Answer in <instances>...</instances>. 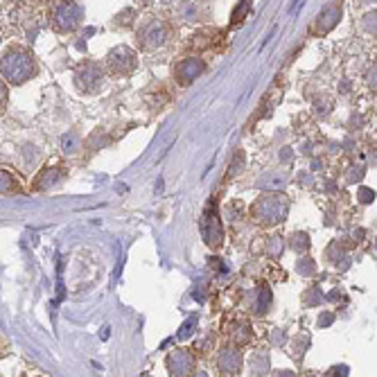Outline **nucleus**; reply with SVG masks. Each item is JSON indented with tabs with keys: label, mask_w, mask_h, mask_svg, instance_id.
<instances>
[{
	"label": "nucleus",
	"mask_w": 377,
	"mask_h": 377,
	"mask_svg": "<svg viewBox=\"0 0 377 377\" xmlns=\"http://www.w3.org/2000/svg\"><path fill=\"white\" fill-rule=\"evenodd\" d=\"M38 73L34 55L23 46H11L5 50V55L0 57V75H3L5 84L9 86H21L25 82L34 80Z\"/></svg>",
	"instance_id": "1"
},
{
	"label": "nucleus",
	"mask_w": 377,
	"mask_h": 377,
	"mask_svg": "<svg viewBox=\"0 0 377 377\" xmlns=\"http://www.w3.org/2000/svg\"><path fill=\"white\" fill-rule=\"evenodd\" d=\"M290 213V199L280 192H267L265 197H260L251 206V219L257 226H278L285 222V217Z\"/></svg>",
	"instance_id": "2"
},
{
	"label": "nucleus",
	"mask_w": 377,
	"mask_h": 377,
	"mask_svg": "<svg viewBox=\"0 0 377 377\" xmlns=\"http://www.w3.org/2000/svg\"><path fill=\"white\" fill-rule=\"evenodd\" d=\"M170 32H172L170 25H167L163 18H147L145 23H140V28L136 32L138 46L145 52L159 50L170 41Z\"/></svg>",
	"instance_id": "3"
},
{
	"label": "nucleus",
	"mask_w": 377,
	"mask_h": 377,
	"mask_svg": "<svg viewBox=\"0 0 377 377\" xmlns=\"http://www.w3.org/2000/svg\"><path fill=\"white\" fill-rule=\"evenodd\" d=\"M84 7L80 3H57L52 7V30L59 34H70L82 25Z\"/></svg>",
	"instance_id": "4"
},
{
	"label": "nucleus",
	"mask_w": 377,
	"mask_h": 377,
	"mask_svg": "<svg viewBox=\"0 0 377 377\" xmlns=\"http://www.w3.org/2000/svg\"><path fill=\"white\" fill-rule=\"evenodd\" d=\"M104 66H107V70L115 77H129L138 68V55L132 48L118 46L104 57Z\"/></svg>",
	"instance_id": "5"
},
{
	"label": "nucleus",
	"mask_w": 377,
	"mask_h": 377,
	"mask_svg": "<svg viewBox=\"0 0 377 377\" xmlns=\"http://www.w3.org/2000/svg\"><path fill=\"white\" fill-rule=\"evenodd\" d=\"M165 366L170 377H194V373H197V357L188 348H176L165 357Z\"/></svg>",
	"instance_id": "6"
},
{
	"label": "nucleus",
	"mask_w": 377,
	"mask_h": 377,
	"mask_svg": "<svg viewBox=\"0 0 377 377\" xmlns=\"http://www.w3.org/2000/svg\"><path fill=\"white\" fill-rule=\"evenodd\" d=\"M75 82H77V88H80V90H84V93H88V95H93L104 84V70H102L100 63H95V61H84L75 70Z\"/></svg>",
	"instance_id": "7"
},
{
	"label": "nucleus",
	"mask_w": 377,
	"mask_h": 377,
	"mask_svg": "<svg viewBox=\"0 0 377 377\" xmlns=\"http://www.w3.org/2000/svg\"><path fill=\"white\" fill-rule=\"evenodd\" d=\"M215 366H217V373L222 377H238L242 373V366H244V357H242V350L235 348V346H226L217 353V359H215Z\"/></svg>",
	"instance_id": "8"
},
{
	"label": "nucleus",
	"mask_w": 377,
	"mask_h": 377,
	"mask_svg": "<svg viewBox=\"0 0 377 377\" xmlns=\"http://www.w3.org/2000/svg\"><path fill=\"white\" fill-rule=\"evenodd\" d=\"M206 70V61L199 59V57H188V59H181L176 66L172 68V75L174 80L181 84V86H190L194 80H199Z\"/></svg>",
	"instance_id": "9"
},
{
	"label": "nucleus",
	"mask_w": 377,
	"mask_h": 377,
	"mask_svg": "<svg viewBox=\"0 0 377 377\" xmlns=\"http://www.w3.org/2000/svg\"><path fill=\"white\" fill-rule=\"evenodd\" d=\"M203 240L208 246H213V249H219V246L224 244V230H222V224H219L215 206L208 208V213L203 217Z\"/></svg>",
	"instance_id": "10"
},
{
	"label": "nucleus",
	"mask_w": 377,
	"mask_h": 377,
	"mask_svg": "<svg viewBox=\"0 0 377 377\" xmlns=\"http://www.w3.org/2000/svg\"><path fill=\"white\" fill-rule=\"evenodd\" d=\"M66 179V172L61 170V167H43L41 172H38L32 181V190L36 192H43V190H52V188H57L61 186V181Z\"/></svg>",
	"instance_id": "11"
},
{
	"label": "nucleus",
	"mask_w": 377,
	"mask_h": 377,
	"mask_svg": "<svg viewBox=\"0 0 377 377\" xmlns=\"http://www.w3.org/2000/svg\"><path fill=\"white\" fill-rule=\"evenodd\" d=\"M339 18H341V5L339 3H330V5H326L321 9V14H319V18H317V28H314V32L317 34H328L336 23H339Z\"/></svg>",
	"instance_id": "12"
},
{
	"label": "nucleus",
	"mask_w": 377,
	"mask_h": 377,
	"mask_svg": "<svg viewBox=\"0 0 377 377\" xmlns=\"http://www.w3.org/2000/svg\"><path fill=\"white\" fill-rule=\"evenodd\" d=\"M269 305H271V292H269L267 285H260V287L255 290V294H253V298H251L249 307H251L253 314L262 317V314H267Z\"/></svg>",
	"instance_id": "13"
},
{
	"label": "nucleus",
	"mask_w": 377,
	"mask_h": 377,
	"mask_svg": "<svg viewBox=\"0 0 377 377\" xmlns=\"http://www.w3.org/2000/svg\"><path fill=\"white\" fill-rule=\"evenodd\" d=\"M230 339H233V346L240 348V346H246L251 339H253V332H251V326L246 321H235L230 326Z\"/></svg>",
	"instance_id": "14"
},
{
	"label": "nucleus",
	"mask_w": 377,
	"mask_h": 377,
	"mask_svg": "<svg viewBox=\"0 0 377 377\" xmlns=\"http://www.w3.org/2000/svg\"><path fill=\"white\" fill-rule=\"evenodd\" d=\"M290 179V172H271L262 179H257V188H267V190H280L285 188V184H287Z\"/></svg>",
	"instance_id": "15"
},
{
	"label": "nucleus",
	"mask_w": 377,
	"mask_h": 377,
	"mask_svg": "<svg viewBox=\"0 0 377 377\" xmlns=\"http://www.w3.org/2000/svg\"><path fill=\"white\" fill-rule=\"evenodd\" d=\"M82 147H84V140L77 132H68L66 136H61V152L66 156H77L82 152Z\"/></svg>",
	"instance_id": "16"
},
{
	"label": "nucleus",
	"mask_w": 377,
	"mask_h": 377,
	"mask_svg": "<svg viewBox=\"0 0 377 377\" xmlns=\"http://www.w3.org/2000/svg\"><path fill=\"white\" fill-rule=\"evenodd\" d=\"M249 363H251V371H253L255 375H265V373L269 371V357H267L265 353H255V355L249 359Z\"/></svg>",
	"instance_id": "17"
},
{
	"label": "nucleus",
	"mask_w": 377,
	"mask_h": 377,
	"mask_svg": "<svg viewBox=\"0 0 377 377\" xmlns=\"http://www.w3.org/2000/svg\"><path fill=\"white\" fill-rule=\"evenodd\" d=\"M18 181L14 179V174L7 170H0V194H7L11 190H16Z\"/></svg>",
	"instance_id": "18"
},
{
	"label": "nucleus",
	"mask_w": 377,
	"mask_h": 377,
	"mask_svg": "<svg viewBox=\"0 0 377 377\" xmlns=\"http://www.w3.org/2000/svg\"><path fill=\"white\" fill-rule=\"evenodd\" d=\"M7 102H9V86L5 84L3 77H0V115H5V111H7Z\"/></svg>",
	"instance_id": "19"
},
{
	"label": "nucleus",
	"mask_w": 377,
	"mask_h": 377,
	"mask_svg": "<svg viewBox=\"0 0 377 377\" xmlns=\"http://www.w3.org/2000/svg\"><path fill=\"white\" fill-rule=\"evenodd\" d=\"M285 249V244H282V238H271V244H269V255H280Z\"/></svg>",
	"instance_id": "20"
},
{
	"label": "nucleus",
	"mask_w": 377,
	"mask_h": 377,
	"mask_svg": "<svg viewBox=\"0 0 377 377\" xmlns=\"http://www.w3.org/2000/svg\"><path fill=\"white\" fill-rule=\"evenodd\" d=\"M330 323H332V314H326L319 321V326H330Z\"/></svg>",
	"instance_id": "21"
},
{
	"label": "nucleus",
	"mask_w": 377,
	"mask_h": 377,
	"mask_svg": "<svg viewBox=\"0 0 377 377\" xmlns=\"http://www.w3.org/2000/svg\"><path fill=\"white\" fill-rule=\"evenodd\" d=\"M274 377H296L292 371H278V373H274Z\"/></svg>",
	"instance_id": "22"
},
{
	"label": "nucleus",
	"mask_w": 377,
	"mask_h": 377,
	"mask_svg": "<svg viewBox=\"0 0 377 377\" xmlns=\"http://www.w3.org/2000/svg\"><path fill=\"white\" fill-rule=\"evenodd\" d=\"M305 377H317V375H312V373H307V375H305Z\"/></svg>",
	"instance_id": "23"
},
{
	"label": "nucleus",
	"mask_w": 377,
	"mask_h": 377,
	"mask_svg": "<svg viewBox=\"0 0 377 377\" xmlns=\"http://www.w3.org/2000/svg\"><path fill=\"white\" fill-rule=\"evenodd\" d=\"M199 377H206V375H203V373H201V375H199Z\"/></svg>",
	"instance_id": "24"
}]
</instances>
